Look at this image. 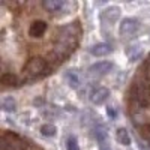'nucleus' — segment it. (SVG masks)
<instances>
[{"instance_id":"4","label":"nucleus","mask_w":150,"mask_h":150,"mask_svg":"<svg viewBox=\"0 0 150 150\" xmlns=\"http://www.w3.org/2000/svg\"><path fill=\"white\" fill-rule=\"evenodd\" d=\"M140 30V21L135 18H125L120 21L119 26V35L123 38H132Z\"/></svg>"},{"instance_id":"1","label":"nucleus","mask_w":150,"mask_h":150,"mask_svg":"<svg viewBox=\"0 0 150 150\" xmlns=\"http://www.w3.org/2000/svg\"><path fill=\"white\" fill-rule=\"evenodd\" d=\"M2 33L24 36L29 57L14 83V87L42 80L53 74L77 50L83 27L80 21L54 27L50 23L48 12L42 9L41 2L36 3H2ZM2 18V20H3Z\"/></svg>"},{"instance_id":"5","label":"nucleus","mask_w":150,"mask_h":150,"mask_svg":"<svg viewBox=\"0 0 150 150\" xmlns=\"http://www.w3.org/2000/svg\"><path fill=\"white\" fill-rule=\"evenodd\" d=\"M95 138L98 141L99 150H111L110 147V138H108V131L104 125H98L95 128Z\"/></svg>"},{"instance_id":"11","label":"nucleus","mask_w":150,"mask_h":150,"mask_svg":"<svg viewBox=\"0 0 150 150\" xmlns=\"http://www.w3.org/2000/svg\"><path fill=\"white\" fill-rule=\"evenodd\" d=\"M116 140L123 144V146H129L131 144V135L128 132V129H125V128H119L117 132H116Z\"/></svg>"},{"instance_id":"8","label":"nucleus","mask_w":150,"mask_h":150,"mask_svg":"<svg viewBox=\"0 0 150 150\" xmlns=\"http://www.w3.org/2000/svg\"><path fill=\"white\" fill-rule=\"evenodd\" d=\"M120 17V9L117 6H110L107 8L104 12H102V15H101V20L102 21H107L108 24H112V23H116Z\"/></svg>"},{"instance_id":"2","label":"nucleus","mask_w":150,"mask_h":150,"mask_svg":"<svg viewBox=\"0 0 150 150\" xmlns=\"http://www.w3.org/2000/svg\"><path fill=\"white\" fill-rule=\"evenodd\" d=\"M126 114L141 140L150 147V53L128 87Z\"/></svg>"},{"instance_id":"14","label":"nucleus","mask_w":150,"mask_h":150,"mask_svg":"<svg viewBox=\"0 0 150 150\" xmlns=\"http://www.w3.org/2000/svg\"><path fill=\"white\" fill-rule=\"evenodd\" d=\"M66 149L68 150H80L78 143H77V138H75V137H69V138L66 140Z\"/></svg>"},{"instance_id":"3","label":"nucleus","mask_w":150,"mask_h":150,"mask_svg":"<svg viewBox=\"0 0 150 150\" xmlns=\"http://www.w3.org/2000/svg\"><path fill=\"white\" fill-rule=\"evenodd\" d=\"M42 5V9L45 12H48L50 15H60L62 12H66L68 9H71V6L74 3H68V2H63V0H44L41 2Z\"/></svg>"},{"instance_id":"6","label":"nucleus","mask_w":150,"mask_h":150,"mask_svg":"<svg viewBox=\"0 0 150 150\" xmlns=\"http://www.w3.org/2000/svg\"><path fill=\"white\" fill-rule=\"evenodd\" d=\"M108 96H110V90L107 89V87L98 86V87H95V89H92V92L89 95V99H90L92 104L101 105V104H104L108 99Z\"/></svg>"},{"instance_id":"15","label":"nucleus","mask_w":150,"mask_h":150,"mask_svg":"<svg viewBox=\"0 0 150 150\" xmlns=\"http://www.w3.org/2000/svg\"><path fill=\"white\" fill-rule=\"evenodd\" d=\"M131 48H132V50H129V51H128L129 59H132V60L138 59V57L141 56V48H140V47H131Z\"/></svg>"},{"instance_id":"7","label":"nucleus","mask_w":150,"mask_h":150,"mask_svg":"<svg viewBox=\"0 0 150 150\" xmlns=\"http://www.w3.org/2000/svg\"><path fill=\"white\" fill-rule=\"evenodd\" d=\"M111 69H112L111 62H98V63L92 65L87 72H89L90 77H104V75H107Z\"/></svg>"},{"instance_id":"13","label":"nucleus","mask_w":150,"mask_h":150,"mask_svg":"<svg viewBox=\"0 0 150 150\" xmlns=\"http://www.w3.org/2000/svg\"><path fill=\"white\" fill-rule=\"evenodd\" d=\"M56 132H57V129H56V126L53 123H45L44 126L41 128V134L44 137H54Z\"/></svg>"},{"instance_id":"9","label":"nucleus","mask_w":150,"mask_h":150,"mask_svg":"<svg viewBox=\"0 0 150 150\" xmlns=\"http://www.w3.org/2000/svg\"><path fill=\"white\" fill-rule=\"evenodd\" d=\"M110 53H111V45L105 44V42H99V44H95L90 47V54L95 57H104Z\"/></svg>"},{"instance_id":"12","label":"nucleus","mask_w":150,"mask_h":150,"mask_svg":"<svg viewBox=\"0 0 150 150\" xmlns=\"http://www.w3.org/2000/svg\"><path fill=\"white\" fill-rule=\"evenodd\" d=\"M17 108V104L14 101V98L12 96H5L2 99V110L6 111V112H12V111H15Z\"/></svg>"},{"instance_id":"10","label":"nucleus","mask_w":150,"mask_h":150,"mask_svg":"<svg viewBox=\"0 0 150 150\" xmlns=\"http://www.w3.org/2000/svg\"><path fill=\"white\" fill-rule=\"evenodd\" d=\"M66 83L69 84V87L72 89H78L80 84H81V77L77 71H69L66 74Z\"/></svg>"}]
</instances>
